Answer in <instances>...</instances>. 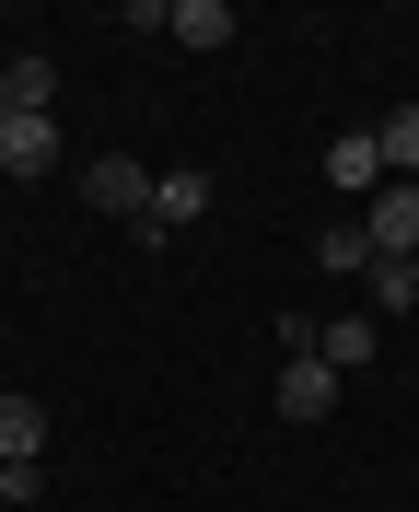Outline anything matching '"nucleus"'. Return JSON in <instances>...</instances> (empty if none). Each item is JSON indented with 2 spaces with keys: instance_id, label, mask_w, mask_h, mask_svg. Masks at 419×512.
I'll return each mask as SVG.
<instances>
[{
  "instance_id": "nucleus-1",
  "label": "nucleus",
  "mask_w": 419,
  "mask_h": 512,
  "mask_svg": "<svg viewBox=\"0 0 419 512\" xmlns=\"http://www.w3.org/2000/svg\"><path fill=\"white\" fill-rule=\"evenodd\" d=\"M361 233H373V256H396V268L419 256V187L408 175H385V187L361 198Z\"/></svg>"
},
{
  "instance_id": "nucleus-2",
  "label": "nucleus",
  "mask_w": 419,
  "mask_h": 512,
  "mask_svg": "<svg viewBox=\"0 0 419 512\" xmlns=\"http://www.w3.org/2000/svg\"><path fill=\"white\" fill-rule=\"evenodd\" d=\"M82 187H94V210H117V222H152V163L140 152H105V163H82Z\"/></svg>"
},
{
  "instance_id": "nucleus-3",
  "label": "nucleus",
  "mask_w": 419,
  "mask_h": 512,
  "mask_svg": "<svg viewBox=\"0 0 419 512\" xmlns=\"http://www.w3.org/2000/svg\"><path fill=\"white\" fill-rule=\"evenodd\" d=\"M326 187L373 198V187H385V140H373V128H338V140H326Z\"/></svg>"
},
{
  "instance_id": "nucleus-4",
  "label": "nucleus",
  "mask_w": 419,
  "mask_h": 512,
  "mask_svg": "<svg viewBox=\"0 0 419 512\" xmlns=\"http://www.w3.org/2000/svg\"><path fill=\"white\" fill-rule=\"evenodd\" d=\"M0 175H59V117H0Z\"/></svg>"
},
{
  "instance_id": "nucleus-5",
  "label": "nucleus",
  "mask_w": 419,
  "mask_h": 512,
  "mask_svg": "<svg viewBox=\"0 0 419 512\" xmlns=\"http://www.w3.org/2000/svg\"><path fill=\"white\" fill-rule=\"evenodd\" d=\"M198 210H210V175H187V163H175V175H152V222H140V245H163V233H187Z\"/></svg>"
},
{
  "instance_id": "nucleus-6",
  "label": "nucleus",
  "mask_w": 419,
  "mask_h": 512,
  "mask_svg": "<svg viewBox=\"0 0 419 512\" xmlns=\"http://www.w3.org/2000/svg\"><path fill=\"white\" fill-rule=\"evenodd\" d=\"M326 408H338V373H326L315 350H291L280 361V419H326Z\"/></svg>"
},
{
  "instance_id": "nucleus-7",
  "label": "nucleus",
  "mask_w": 419,
  "mask_h": 512,
  "mask_svg": "<svg viewBox=\"0 0 419 512\" xmlns=\"http://www.w3.org/2000/svg\"><path fill=\"white\" fill-rule=\"evenodd\" d=\"M373 338H385V326H373V315H326V326H315V361H326V373H338V384H350L361 361H373Z\"/></svg>"
},
{
  "instance_id": "nucleus-8",
  "label": "nucleus",
  "mask_w": 419,
  "mask_h": 512,
  "mask_svg": "<svg viewBox=\"0 0 419 512\" xmlns=\"http://www.w3.org/2000/svg\"><path fill=\"white\" fill-rule=\"evenodd\" d=\"M47 94H59V59H35V47H24V59L0 70V117H47Z\"/></svg>"
},
{
  "instance_id": "nucleus-9",
  "label": "nucleus",
  "mask_w": 419,
  "mask_h": 512,
  "mask_svg": "<svg viewBox=\"0 0 419 512\" xmlns=\"http://www.w3.org/2000/svg\"><path fill=\"white\" fill-rule=\"evenodd\" d=\"M0 466H47V408L35 396H0Z\"/></svg>"
},
{
  "instance_id": "nucleus-10",
  "label": "nucleus",
  "mask_w": 419,
  "mask_h": 512,
  "mask_svg": "<svg viewBox=\"0 0 419 512\" xmlns=\"http://www.w3.org/2000/svg\"><path fill=\"white\" fill-rule=\"evenodd\" d=\"M315 268H326V280H373V233H361V222H326L315 233Z\"/></svg>"
},
{
  "instance_id": "nucleus-11",
  "label": "nucleus",
  "mask_w": 419,
  "mask_h": 512,
  "mask_svg": "<svg viewBox=\"0 0 419 512\" xmlns=\"http://www.w3.org/2000/svg\"><path fill=\"white\" fill-rule=\"evenodd\" d=\"M175 47H233V0H175Z\"/></svg>"
},
{
  "instance_id": "nucleus-12",
  "label": "nucleus",
  "mask_w": 419,
  "mask_h": 512,
  "mask_svg": "<svg viewBox=\"0 0 419 512\" xmlns=\"http://www.w3.org/2000/svg\"><path fill=\"white\" fill-rule=\"evenodd\" d=\"M408 303H419V280L396 268V256H373V280H361V315L385 326V315H408Z\"/></svg>"
},
{
  "instance_id": "nucleus-13",
  "label": "nucleus",
  "mask_w": 419,
  "mask_h": 512,
  "mask_svg": "<svg viewBox=\"0 0 419 512\" xmlns=\"http://www.w3.org/2000/svg\"><path fill=\"white\" fill-rule=\"evenodd\" d=\"M373 140H385V175H408V187H419V105H396V117H373Z\"/></svg>"
},
{
  "instance_id": "nucleus-14",
  "label": "nucleus",
  "mask_w": 419,
  "mask_h": 512,
  "mask_svg": "<svg viewBox=\"0 0 419 512\" xmlns=\"http://www.w3.org/2000/svg\"><path fill=\"white\" fill-rule=\"evenodd\" d=\"M408 280H419V256H408Z\"/></svg>"
},
{
  "instance_id": "nucleus-15",
  "label": "nucleus",
  "mask_w": 419,
  "mask_h": 512,
  "mask_svg": "<svg viewBox=\"0 0 419 512\" xmlns=\"http://www.w3.org/2000/svg\"><path fill=\"white\" fill-rule=\"evenodd\" d=\"M0 268H12V256H0Z\"/></svg>"
}]
</instances>
